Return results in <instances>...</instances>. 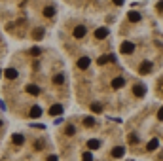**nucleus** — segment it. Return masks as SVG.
<instances>
[{"label":"nucleus","instance_id":"f257e3e1","mask_svg":"<svg viewBox=\"0 0 163 161\" xmlns=\"http://www.w3.org/2000/svg\"><path fill=\"white\" fill-rule=\"evenodd\" d=\"M120 51H121L123 55L133 53V51H135V44H133V42H123V44H121V47H120Z\"/></svg>","mask_w":163,"mask_h":161},{"label":"nucleus","instance_id":"f03ea898","mask_svg":"<svg viewBox=\"0 0 163 161\" xmlns=\"http://www.w3.org/2000/svg\"><path fill=\"white\" fill-rule=\"evenodd\" d=\"M140 17H142V15L140 13H138V11H129V13H127V19H129V21L131 23H138V21H140Z\"/></svg>","mask_w":163,"mask_h":161},{"label":"nucleus","instance_id":"7ed1b4c3","mask_svg":"<svg viewBox=\"0 0 163 161\" xmlns=\"http://www.w3.org/2000/svg\"><path fill=\"white\" fill-rule=\"evenodd\" d=\"M106 36H108V29H106V27H101V29L95 30V38L102 40V38H106Z\"/></svg>","mask_w":163,"mask_h":161},{"label":"nucleus","instance_id":"20e7f679","mask_svg":"<svg viewBox=\"0 0 163 161\" xmlns=\"http://www.w3.org/2000/svg\"><path fill=\"white\" fill-rule=\"evenodd\" d=\"M133 95L135 97H144L146 95V87L144 85H135L133 87Z\"/></svg>","mask_w":163,"mask_h":161},{"label":"nucleus","instance_id":"39448f33","mask_svg":"<svg viewBox=\"0 0 163 161\" xmlns=\"http://www.w3.org/2000/svg\"><path fill=\"white\" fill-rule=\"evenodd\" d=\"M63 114V106L61 104H53V106L49 108V116H61Z\"/></svg>","mask_w":163,"mask_h":161},{"label":"nucleus","instance_id":"423d86ee","mask_svg":"<svg viewBox=\"0 0 163 161\" xmlns=\"http://www.w3.org/2000/svg\"><path fill=\"white\" fill-rule=\"evenodd\" d=\"M123 154H125V148H123V146H118V148H114V150H112V157H116V159L123 157Z\"/></svg>","mask_w":163,"mask_h":161},{"label":"nucleus","instance_id":"0eeeda50","mask_svg":"<svg viewBox=\"0 0 163 161\" xmlns=\"http://www.w3.org/2000/svg\"><path fill=\"white\" fill-rule=\"evenodd\" d=\"M4 76H6L8 80H15L17 78V70H15V68H6V70H4Z\"/></svg>","mask_w":163,"mask_h":161},{"label":"nucleus","instance_id":"6e6552de","mask_svg":"<svg viewBox=\"0 0 163 161\" xmlns=\"http://www.w3.org/2000/svg\"><path fill=\"white\" fill-rule=\"evenodd\" d=\"M150 70H152V63L150 61H144L140 64V74H150Z\"/></svg>","mask_w":163,"mask_h":161},{"label":"nucleus","instance_id":"1a4fd4ad","mask_svg":"<svg viewBox=\"0 0 163 161\" xmlns=\"http://www.w3.org/2000/svg\"><path fill=\"white\" fill-rule=\"evenodd\" d=\"M89 64H91V59H89V57H82L80 61H78V66H80L82 70H85V68L89 66Z\"/></svg>","mask_w":163,"mask_h":161},{"label":"nucleus","instance_id":"9d476101","mask_svg":"<svg viewBox=\"0 0 163 161\" xmlns=\"http://www.w3.org/2000/svg\"><path fill=\"white\" fill-rule=\"evenodd\" d=\"M123 85H125V80L123 78H114L112 80V87L114 89H120V87H123Z\"/></svg>","mask_w":163,"mask_h":161},{"label":"nucleus","instance_id":"9b49d317","mask_svg":"<svg viewBox=\"0 0 163 161\" xmlns=\"http://www.w3.org/2000/svg\"><path fill=\"white\" fill-rule=\"evenodd\" d=\"M11 140H13V144H17V146H21V144L25 142V136H23V135H19V133H15V135L11 136Z\"/></svg>","mask_w":163,"mask_h":161},{"label":"nucleus","instance_id":"f8f14e48","mask_svg":"<svg viewBox=\"0 0 163 161\" xmlns=\"http://www.w3.org/2000/svg\"><path fill=\"white\" fill-rule=\"evenodd\" d=\"M85 36V27H76L74 29V38H83Z\"/></svg>","mask_w":163,"mask_h":161},{"label":"nucleus","instance_id":"ddd939ff","mask_svg":"<svg viewBox=\"0 0 163 161\" xmlns=\"http://www.w3.org/2000/svg\"><path fill=\"white\" fill-rule=\"evenodd\" d=\"M108 61H114V55H102L97 59V64H106Z\"/></svg>","mask_w":163,"mask_h":161},{"label":"nucleus","instance_id":"4468645a","mask_svg":"<svg viewBox=\"0 0 163 161\" xmlns=\"http://www.w3.org/2000/svg\"><path fill=\"white\" fill-rule=\"evenodd\" d=\"M42 116V108L40 106H32L30 108V118H40Z\"/></svg>","mask_w":163,"mask_h":161},{"label":"nucleus","instance_id":"2eb2a0df","mask_svg":"<svg viewBox=\"0 0 163 161\" xmlns=\"http://www.w3.org/2000/svg\"><path fill=\"white\" fill-rule=\"evenodd\" d=\"M99 146H101V142H99V140H95V138L87 140V148H89V150H97Z\"/></svg>","mask_w":163,"mask_h":161},{"label":"nucleus","instance_id":"dca6fc26","mask_svg":"<svg viewBox=\"0 0 163 161\" xmlns=\"http://www.w3.org/2000/svg\"><path fill=\"white\" fill-rule=\"evenodd\" d=\"M157 146H159V140H157V138H152V140L148 142V146H146V148H148V150L152 152V150H156Z\"/></svg>","mask_w":163,"mask_h":161},{"label":"nucleus","instance_id":"f3484780","mask_svg":"<svg viewBox=\"0 0 163 161\" xmlns=\"http://www.w3.org/2000/svg\"><path fill=\"white\" fill-rule=\"evenodd\" d=\"M27 93H30V95H38V93H40V87H36V85H27Z\"/></svg>","mask_w":163,"mask_h":161},{"label":"nucleus","instance_id":"a211bd4d","mask_svg":"<svg viewBox=\"0 0 163 161\" xmlns=\"http://www.w3.org/2000/svg\"><path fill=\"white\" fill-rule=\"evenodd\" d=\"M53 13H55V8H51V6H47L46 10H44V15H46V17H51Z\"/></svg>","mask_w":163,"mask_h":161},{"label":"nucleus","instance_id":"6ab92c4d","mask_svg":"<svg viewBox=\"0 0 163 161\" xmlns=\"http://www.w3.org/2000/svg\"><path fill=\"white\" fill-rule=\"evenodd\" d=\"M83 125H85V127H93L95 125V119L93 118H83Z\"/></svg>","mask_w":163,"mask_h":161},{"label":"nucleus","instance_id":"aec40b11","mask_svg":"<svg viewBox=\"0 0 163 161\" xmlns=\"http://www.w3.org/2000/svg\"><path fill=\"white\" fill-rule=\"evenodd\" d=\"M53 82H55V83H63V82H65V76H63V74H57Z\"/></svg>","mask_w":163,"mask_h":161},{"label":"nucleus","instance_id":"412c9836","mask_svg":"<svg viewBox=\"0 0 163 161\" xmlns=\"http://www.w3.org/2000/svg\"><path fill=\"white\" fill-rule=\"evenodd\" d=\"M83 161H93V155H91L89 152H85V154H83Z\"/></svg>","mask_w":163,"mask_h":161},{"label":"nucleus","instance_id":"4be33fe9","mask_svg":"<svg viewBox=\"0 0 163 161\" xmlns=\"http://www.w3.org/2000/svg\"><path fill=\"white\" fill-rule=\"evenodd\" d=\"M42 36H44V30H42V29L34 30V38H42Z\"/></svg>","mask_w":163,"mask_h":161},{"label":"nucleus","instance_id":"5701e85b","mask_svg":"<svg viewBox=\"0 0 163 161\" xmlns=\"http://www.w3.org/2000/svg\"><path fill=\"white\" fill-rule=\"evenodd\" d=\"M74 133H76V129H74L72 125H68V127H66V135H74Z\"/></svg>","mask_w":163,"mask_h":161},{"label":"nucleus","instance_id":"b1692460","mask_svg":"<svg viewBox=\"0 0 163 161\" xmlns=\"http://www.w3.org/2000/svg\"><path fill=\"white\" fill-rule=\"evenodd\" d=\"M91 110L93 112H101V104H91Z\"/></svg>","mask_w":163,"mask_h":161},{"label":"nucleus","instance_id":"393cba45","mask_svg":"<svg viewBox=\"0 0 163 161\" xmlns=\"http://www.w3.org/2000/svg\"><path fill=\"white\" fill-rule=\"evenodd\" d=\"M30 53H32V55H38V53H40V49H38V47H32V49H30Z\"/></svg>","mask_w":163,"mask_h":161},{"label":"nucleus","instance_id":"a878e982","mask_svg":"<svg viewBox=\"0 0 163 161\" xmlns=\"http://www.w3.org/2000/svg\"><path fill=\"white\" fill-rule=\"evenodd\" d=\"M157 118H159V119H163V106L159 108V112H157Z\"/></svg>","mask_w":163,"mask_h":161},{"label":"nucleus","instance_id":"bb28decb","mask_svg":"<svg viewBox=\"0 0 163 161\" xmlns=\"http://www.w3.org/2000/svg\"><path fill=\"white\" fill-rule=\"evenodd\" d=\"M129 140H131V142H133V144H135V142H138V138H137V136H135V135H131V138H129Z\"/></svg>","mask_w":163,"mask_h":161},{"label":"nucleus","instance_id":"cd10ccee","mask_svg":"<svg viewBox=\"0 0 163 161\" xmlns=\"http://www.w3.org/2000/svg\"><path fill=\"white\" fill-rule=\"evenodd\" d=\"M47 161H57V155H49V157H47Z\"/></svg>","mask_w":163,"mask_h":161},{"label":"nucleus","instance_id":"c85d7f7f","mask_svg":"<svg viewBox=\"0 0 163 161\" xmlns=\"http://www.w3.org/2000/svg\"><path fill=\"white\" fill-rule=\"evenodd\" d=\"M157 10H161V11H163V2H159V4H157Z\"/></svg>","mask_w":163,"mask_h":161},{"label":"nucleus","instance_id":"c756f323","mask_svg":"<svg viewBox=\"0 0 163 161\" xmlns=\"http://www.w3.org/2000/svg\"><path fill=\"white\" fill-rule=\"evenodd\" d=\"M0 127H2V121H0Z\"/></svg>","mask_w":163,"mask_h":161},{"label":"nucleus","instance_id":"7c9ffc66","mask_svg":"<svg viewBox=\"0 0 163 161\" xmlns=\"http://www.w3.org/2000/svg\"><path fill=\"white\" fill-rule=\"evenodd\" d=\"M0 76H2V70H0Z\"/></svg>","mask_w":163,"mask_h":161}]
</instances>
